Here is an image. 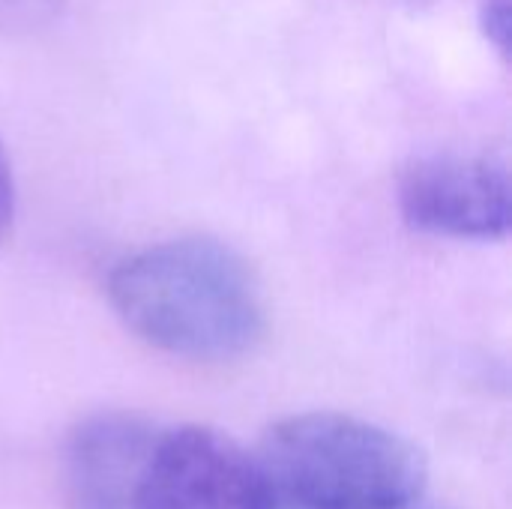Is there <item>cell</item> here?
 Wrapping results in <instances>:
<instances>
[{"mask_svg": "<svg viewBox=\"0 0 512 509\" xmlns=\"http://www.w3.org/2000/svg\"><path fill=\"white\" fill-rule=\"evenodd\" d=\"M108 300L141 342L192 363L240 360L267 333L255 273L213 237L162 240L126 255L108 276Z\"/></svg>", "mask_w": 512, "mask_h": 509, "instance_id": "1", "label": "cell"}, {"mask_svg": "<svg viewBox=\"0 0 512 509\" xmlns=\"http://www.w3.org/2000/svg\"><path fill=\"white\" fill-rule=\"evenodd\" d=\"M273 507L387 509L426 495V456L402 435L333 411L273 423L255 453Z\"/></svg>", "mask_w": 512, "mask_h": 509, "instance_id": "2", "label": "cell"}, {"mask_svg": "<svg viewBox=\"0 0 512 509\" xmlns=\"http://www.w3.org/2000/svg\"><path fill=\"white\" fill-rule=\"evenodd\" d=\"M135 509H273L270 483L252 453L204 426L162 429Z\"/></svg>", "mask_w": 512, "mask_h": 509, "instance_id": "3", "label": "cell"}, {"mask_svg": "<svg viewBox=\"0 0 512 509\" xmlns=\"http://www.w3.org/2000/svg\"><path fill=\"white\" fill-rule=\"evenodd\" d=\"M399 213L423 234L504 240L510 234V171L495 156H426L399 177Z\"/></svg>", "mask_w": 512, "mask_h": 509, "instance_id": "4", "label": "cell"}, {"mask_svg": "<svg viewBox=\"0 0 512 509\" xmlns=\"http://www.w3.org/2000/svg\"><path fill=\"white\" fill-rule=\"evenodd\" d=\"M162 429L129 411L93 414L75 426L63 456L72 509H135Z\"/></svg>", "mask_w": 512, "mask_h": 509, "instance_id": "5", "label": "cell"}, {"mask_svg": "<svg viewBox=\"0 0 512 509\" xmlns=\"http://www.w3.org/2000/svg\"><path fill=\"white\" fill-rule=\"evenodd\" d=\"M510 0H483L480 27L501 57H510Z\"/></svg>", "mask_w": 512, "mask_h": 509, "instance_id": "6", "label": "cell"}, {"mask_svg": "<svg viewBox=\"0 0 512 509\" xmlns=\"http://www.w3.org/2000/svg\"><path fill=\"white\" fill-rule=\"evenodd\" d=\"M15 216V180H12V165L9 156L0 144V240L6 237L9 225Z\"/></svg>", "mask_w": 512, "mask_h": 509, "instance_id": "7", "label": "cell"}, {"mask_svg": "<svg viewBox=\"0 0 512 509\" xmlns=\"http://www.w3.org/2000/svg\"><path fill=\"white\" fill-rule=\"evenodd\" d=\"M57 6H60V0H0V9H3V12L24 15V18L51 15Z\"/></svg>", "mask_w": 512, "mask_h": 509, "instance_id": "8", "label": "cell"}, {"mask_svg": "<svg viewBox=\"0 0 512 509\" xmlns=\"http://www.w3.org/2000/svg\"><path fill=\"white\" fill-rule=\"evenodd\" d=\"M273 509H288V507H273ZM387 509H450L447 504H438V501H432V498H417V501H411V504H402V507H387Z\"/></svg>", "mask_w": 512, "mask_h": 509, "instance_id": "9", "label": "cell"}, {"mask_svg": "<svg viewBox=\"0 0 512 509\" xmlns=\"http://www.w3.org/2000/svg\"><path fill=\"white\" fill-rule=\"evenodd\" d=\"M408 3H426V0H408Z\"/></svg>", "mask_w": 512, "mask_h": 509, "instance_id": "10", "label": "cell"}]
</instances>
